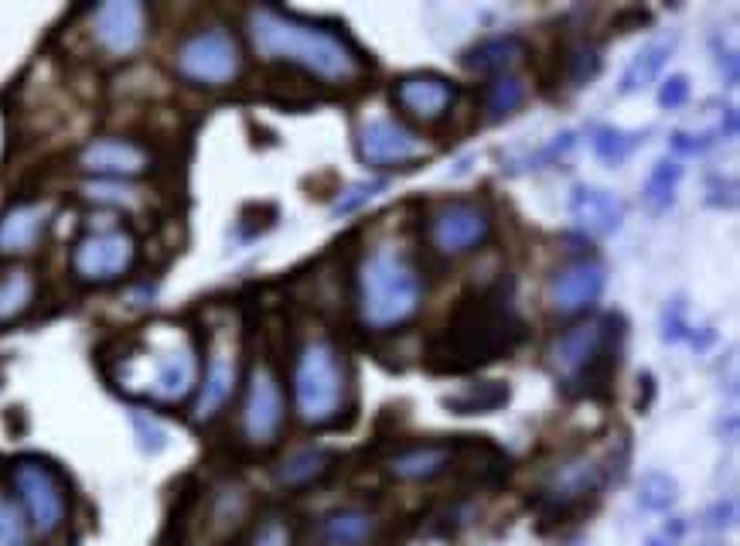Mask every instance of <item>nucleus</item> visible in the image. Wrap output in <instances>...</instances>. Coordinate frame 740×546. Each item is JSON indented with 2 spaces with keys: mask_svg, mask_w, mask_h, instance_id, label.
I'll list each match as a JSON object with an SVG mask.
<instances>
[{
  "mask_svg": "<svg viewBox=\"0 0 740 546\" xmlns=\"http://www.w3.org/2000/svg\"><path fill=\"white\" fill-rule=\"evenodd\" d=\"M512 400V390L505 379H481V383L464 386L461 393L444 396V410L457 413V417H478V413H495Z\"/></svg>",
  "mask_w": 740,
  "mask_h": 546,
  "instance_id": "obj_26",
  "label": "nucleus"
},
{
  "mask_svg": "<svg viewBox=\"0 0 740 546\" xmlns=\"http://www.w3.org/2000/svg\"><path fill=\"white\" fill-rule=\"evenodd\" d=\"M672 48H676V38L672 35L655 38V41H648V45L638 48V52L631 55L625 76H621V96H635V93H642V89L652 86V82L662 76Z\"/></svg>",
  "mask_w": 740,
  "mask_h": 546,
  "instance_id": "obj_25",
  "label": "nucleus"
},
{
  "mask_svg": "<svg viewBox=\"0 0 740 546\" xmlns=\"http://www.w3.org/2000/svg\"><path fill=\"white\" fill-rule=\"evenodd\" d=\"M151 31V14L137 0H106L89 14V35L110 59H130L144 48Z\"/></svg>",
  "mask_w": 740,
  "mask_h": 546,
  "instance_id": "obj_14",
  "label": "nucleus"
},
{
  "mask_svg": "<svg viewBox=\"0 0 740 546\" xmlns=\"http://www.w3.org/2000/svg\"><path fill=\"white\" fill-rule=\"evenodd\" d=\"M393 103L403 117L423 123V127H434V123L447 120V113L457 103V86L447 76L437 72H410V76H399L393 82Z\"/></svg>",
  "mask_w": 740,
  "mask_h": 546,
  "instance_id": "obj_17",
  "label": "nucleus"
},
{
  "mask_svg": "<svg viewBox=\"0 0 740 546\" xmlns=\"http://www.w3.org/2000/svg\"><path fill=\"white\" fill-rule=\"evenodd\" d=\"M601 482H604V468L594 458H587V454H573V458L556 461L550 468L543 485V499L556 509H570L580 499L594 495Z\"/></svg>",
  "mask_w": 740,
  "mask_h": 546,
  "instance_id": "obj_19",
  "label": "nucleus"
},
{
  "mask_svg": "<svg viewBox=\"0 0 740 546\" xmlns=\"http://www.w3.org/2000/svg\"><path fill=\"white\" fill-rule=\"evenodd\" d=\"M331 468H335V451L331 448H297L280 461L277 471H273V478H277L280 488L297 492V488L321 482Z\"/></svg>",
  "mask_w": 740,
  "mask_h": 546,
  "instance_id": "obj_24",
  "label": "nucleus"
},
{
  "mask_svg": "<svg viewBox=\"0 0 740 546\" xmlns=\"http://www.w3.org/2000/svg\"><path fill=\"white\" fill-rule=\"evenodd\" d=\"M287 430V393L284 379L270 359H256L249 366L243 403H239V437L246 448L270 451Z\"/></svg>",
  "mask_w": 740,
  "mask_h": 546,
  "instance_id": "obj_9",
  "label": "nucleus"
},
{
  "mask_svg": "<svg viewBox=\"0 0 740 546\" xmlns=\"http://www.w3.org/2000/svg\"><path fill=\"white\" fill-rule=\"evenodd\" d=\"M38 297V280L31 270L14 267L0 273V325H11V321L24 318L31 311Z\"/></svg>",
  "mask_w": 740,
  "mask_h": 546,
  "instance_id": "obj_27",
  "label": "nucleus"
},
{
  "mask_svg": "<svg viewBox=\"0 0 740 546\" xmlns=\"http://www.w3.org/2000/svg\"><path fill=\"white\" fill-rule=\"evenodd\" d=\"M662 338L665 342H683V338H693V328L683 321V304L672 301L669 308L662 311Z\"/></svg>",
  "mask_w": 740,
  "mask_h": 546,
  "instance_id": "obj_39",
  "label": "nucleus"
},
{
  "mask_svg": "<svg viewBox=\"0 0 740 546\" xmlns=\"http://www.w3.org/2000/svg\"><path fill=\"white\" fill-rule=\"evenodd\" d=\"M717 69L723 76V86L734 89L737 86V55L734 52H720V48H717Z\"/></svg>",
  "mask_w": 740,
  "mask_h": 546,
  "instance_id": "obj_44",
  "label": "nucleus"
},
{
  "mask_svg": "<svg viewBox=\"0 0 740 546\" xmlns=\"http://www.w3.org/2000/svg\"><path fill=\"white\" fill-rule=\"evenodd\" d=\"M294 413L311 430H335L352 420L355 376L352 362L331 335H307L290 369Z\"/></svg>",
  "mask_w": 740,
  "mask_h": 546,
  "instance_id": "obj_4",
  "label": "nucleus"
},
{
  "mask_svg": "<svg viewBox=\"0 0 740 546\" xmlns=\"http://www.w3.org/2000/svg\"><path fill=\"white\" fill-rule=\"evenodd\" d=\"M492 226L495 222L485 202H475V198H447V202H437L427 212L423 233H427L430 250L454 260V256L481 250L492 239Z\"/></svg>",
  "mask_w": 740,
  "mask_h": 546,
  "instance_id": "obj_10",
  "label": "nucleus"
},
{
  "mask_svg": "<svg viewBox=\"0 0 740 546\" xmlns=\"http://www.w3.org/2000/svg\"><path fill=\"white\" fill-rule=\"evenodd\" d=\"M427 284L406 250L393 243L372 246L355 270V311L369 332H399L423 308Z\"/></svg>",
  "mask_w": 740,
  "mask_h": 546,
  "instance_id": "obj_5",
  "label": "nucleus"
},
{
  "mask_svg": "<svg viewBox=\"0 0 740 546\" xmlns=\"http://www.w3.org/2000/svg\"><path fill=\"white\" fill-rule=\"evenodd\" d=\"M133 427H137V437H140V448L157 454L164 448V441H168V434H164L161 427L154 424L151 417H144V413H133Z\"/></svg>",
  "mask_w": 740,
  "mask_h": 546,
  "instance_id": "obj_40",
  "label": "nucleus"
},
{
  "mask_svg": "<svg viewBox=\"0 0 740 546\" xmlns=\"http://www.w3.org/2000/svg\"><path fill=\"white\" fill-rule=\"evenodd\" d=\"M706 192H710V198L706 202L710 205H720V209H730V205L737 202V185L734 181H723V178H710V185H706Z\"/></svg>",
  "mask_w": 740,
  "mask_h": 546,
  "instance_id": "obj_43",
  "label": "nucleus"
},
{
  "mask_svg": "<svg viewBox=\"0 0 740 546\" xmlns=\"http://www.w3.org/2000/svg\"><path fill=\"white\" fill-rule=\"evenodd\" d=\"M434 154V147L423 140L417 130H410L403 120L393 117H369L355 127V157L365 168L393 171L410 168Z\"/></svg>",
  "mask_w": 740,
  "mask_h": 546,
  "instance_id": "obj_13",
  "label": "nucleus"
},
{
  "mask_svg": "<svg viewBox=\"0 0 740 546\" xmlns=\"http://www.w3.org/2000/svg\"><path fill=\"white\" fill-rule=\"evenodd\" d=\"M52 226V205L48 202H14L0 212V256H28L38 250Z\"/></svg>",
  "mask_w": 740,
  "mask_h": 546,
  "instance_id": "obj_18",
  "label": "nucleus"
},
{
  "mask_svg": "<svg viewBox=\"0 0 740 546\" xmlns=\"http://www.w3.org/2000/svg\"><path fill=\"white\" fill-rule=\"evenodd\" d=\"M243 65H246L243 45L222 24L191 31L174 48V72L185 82H191V86H202V89L232 86V82L243 76Z\"/></svg>",
  "mask_w": 740,
  "mask_h": 546,
  "instance_id": "obj_8",
  "label": "nucleus"
},
{
  "mask_svg": "<svg viewBox=\"0 0 740 546\" xmlns=\"http://www.w3.org/2000/svg\"><path fill=\"white\" fill-rule=\"evenodd\" d=\"M679 181H683V168L669 157L655 161V168L648 171L645 185H642V205L648 215H665L676 205V192H679Z\"/></svg>",
  "mask_w": 740,
  "mask_h": 546,
  "instance_id": "obj_28",
  "label": "nucleus"
},
{
  "mask_svg": "<svg viewBox=\"0 0 740 546\" xmlns=\"http://www.w3.org/2000/svg\"><path fill=\"white\" fill-rule=\"evenodd\" d=\"M379 536V516L359 506H342L328 512L318 526V546H376Z\"/></svg>",
  "mask_w": 740,
  "mask_h": 546,
  "instance_id": "obj_23",
  "label": "nucleus"
},
{
  "mask_svg": "<svg viewBox=\"0 0 740 546\" xmlns=\"http://www.w3.org/2000/svg\"><path fill=\"white\" fill-rule=\"evenodd\" d=\"M570 219L577 222L580 233L590 239H608L625 222V202L611 195L608 188L597 185H573L570 192Z\"/></svg>",
  "mask_w": 740,
  "mask_h": 546,
  "instance_id": "obj_20",
  "label": "nucleus"
},
{
  "mask_svg": "<svg viewBox=\"0 0 740 546\" xmlns=\"http://www.w3.org/2000/svg\"><path fill=\"white\" fill-rule=\"evenodd\" d=\"M669 147L676 154H683V157H689V154H703V151H710L713 147V140L710 137H703V134H696V130H676V134L669 137Z\"/></svg>",
  "mask_w": 740,
  "mask_h": 546,
  "instance_id": "obj_41",
  "label": "nucleus"
},
{
  "mask_svg": "<svg viewBox=\"0 0 740 546\" xmlns=\"http://www.w3.org/2000/svg\"><path fill=\"white\" fill-rule=\"evenodd\" d=\"M679 499V482L669 471H645L638 482V506L645 512H669Z\"/></svg>",
  "mask_w": 740,
  "mask_h": 546,
  "instance_id": "obj_32",
  "label": "nucleus"
},
{
  "mask_svg": "<svg viewBox=\"0 0 740 546\" xmlns=\"http://www.w3.org/2000/svg\"><path fill=\"white\" fill-rule=\"evenodd\" d=\"M137 236L130 229H89L86 236H79L72 243L69 253V267L76 273V280L82 284H116L127 273L137 267Z\"/></svg>",
  "mask_w": 740,
  "mask_h": 546,
  "instance_id": "obj_11",
  "label": "nucleus"
},
{
  "mask_svg": "<svg viewBox=\"0 0 740 546\" xmlns=\"http://www.w3.org/2000/svg\"><path fill=\"white\" fill-rule=\"evenodd\" d=\"M457 448L454 444H410V448H399L386 458V471L396 482H434L437 475H444L454 465Z\"/></svg>",
  "mask_w": 740,
  "mask_h": 546,
  "instance_id": "obj_21",
  "label": "nucleus"
},
{
  "mask_svg": "<svg viewBox=\"0 0 740 546\" xmlns=\"http://www.w3.org/2000/svg\"><path fill=\"white\" fill-rule=\"evenodd\" d=\"M689 103V79L686 76H669L659 89V106L662 110H683Z\"/></svg>",
  "mask_w": 740,
  "mask_h": 546,
  "instance_id": "obj_38",
  "label": "nucleus"
},
{
  "mask_svg": "<svg viewBox=\"0 0 740 546\" xmlns=\"http://www.w3.org/2000/svg\"><path fill=\"white\" fill-rule=\"evenodd\" d=\"M642 140H645V130H621V127L604 123V127H597L594 134H590V147H594V154L601 157L604 164H621L638 151Z\"/></svg>",
  "mask_w": 740,
  "mask_h": 546,
  "instance_id": "obj_31",
  "label": "nucleus"
},
{
  "mask_svg": "<svg viewBox=\"0 0 740 546\" xmlns=\"http://www.w3.org/2000/svg\"><path fill=\"white\" fill-rule=\"evenodd\" d=\"M601 65H604L601 52H597L594 45H587V41H577V45H570L567 55H563V76H567L570 89H584L601 76Z\"/></svg>",
  "mask_w": 740,
  "mask_h": 546,
  "instance_id": "obj_33",
  "label": "nucleus"
},
{
  "mask_svg": "<svg viewBox=\"0 0 740 546\" xmlns=\"http://www.w3.org/2000/svg\"><path fill=\"white\" fill-rule=\"evenodd\" d=\"M604 284H608V270L601 260H570L546 284V304L560 318H577L594 308L597 297L604 294Z\"/></svg>",
  "mask_w": 740,
  "mask_h": 546,
  "instance_id": "obj_16",
  "label": "nucleus"
},
{
  "mask_svg": "<svg viewBox=\"0 0 740 546\" xmlns=\"http://www.w3.org/2000/svg\"><path fill=\"white\" fill-rule=\"evenodd\" d=\"M82 198L96 205H110V209H127V205L137 202V188L130 181H86Z\"/></svg>",
  "mask_w": 740,
  "mask_h": 546,
  "instance_id": "obj_34",
  "label": "nucleus"
},
{
  "mask_svg": "<svg viewBox=\"0 0 740 546\" xmlns=\"http://www.w3.org/2000/svg\"><path fill=\"white\" fill-rule=\"evenodd\" d=\"M529 89L526 82H522L519 76H498L488 82L485 96H481V106H485V120L488 123H498L505 117H512L515 110H519L522 103H526Z\"/></svg>",
  "mask_w": 740,
  "mask_h": 546,
  "instance_id": "obj_30",
  "label": "nucleus"
},
{
  "mask_svg": "<svg viewBox=\"0 0 740 546\" xmlns=\"http://www.w3.org/2000/svg\"><path fill=\"white\" fill-rule=\"evenodd\" d=\"M202 376V352L188 328L154 321L133 335L110 362V379L120 393L157 407H178L195 396Z\"/></svg>",
  "mask_w": 740,
  "mask_h": 546,
  "instance_id": "obj_3",
  "label": "nucleus"
},
{
  "mask_svg": "<svg viewBox=\"0 0 740 546\" xmlns=\"http://www.w3.org/2000/svg\"><path fill=\"white\" fill-rule=\"evenodd\" d=\"M246 38L260 59L294 65L324 86H355L372 72V62L342 28L301 18L277 4L249 7Z\"/></svg>",
  "mask_w": 740,
  "mask_h": 546,
  "instance_id": "obj_2",
  "label": "nucleus"
},
{
  "mask_svg": "<svg viewBox=\"0 0 740 546\" xmlns=\"http://www.w3.org/2000/svg\"><path fill=\"white\" fill-rule=\"evenodd\" d=\"M239 390V335L236 328H215L205 349V369L198 376V390L191 396V420L209 424L229 407Z\"/></svg>",
  "mask_w": 740,
  "mask_h": 546,
  "instance_id": "obj_12",
  "label": "nucleus"
},
{
  "mask_svg": "<svg viewBox=\"0 0 740 546\" xmlns=\"http://www.w3.org/2000/svg\"><path fill=\"white\" fill-rule=\"evenodd\" d=\"M7 478H11L14 502H18L28 526L38 536H52L65 526V519H69V488H65V478L58 475L55 465H48L45 458H35V454H24V458L11 461Z\"/></svg>",
  "mask_w": 740,
  "mask_h": 546,
  "instance_id": "obj_7",
  "label": "nucleus"
},
{
  "mask_svg": "<svg viewBox=\"0 0 740 546\" xmlns=\"http://www.w3.org/2000/svg\"><path fill=\"white\" fill-rule=\"evenodd\" d=\"M28 519L18 509V502H11L7 495H0V546H28Z\"/></svg>",
  "mask_w": 740,
  "mask_h": 546,
  "instance_id": "obj_36",
  "label": "nucleus"
},
{
  "mask_svg": "<svg viewBox=\"0 0 740 546\" xmlns=\"http://www.w3.org/2000/svg\"><path fill=\"white\" fill-rule=\"evenodd\" d=\"M529 55L522 35H488L461 52V65L475 76H512V69Z\"/></svg>",
  "mask_w": 740,
  "mask_h": 546,
  "instance_id": "obj_22",
  "label": "nucleus"
},
{
  "mask_svg": "<svg viewBox=\"0 0 740 546\" xmlns=\"http://www.w3.org/2000/svg\"><path fill=\"white\" fill-rule=\"evenodd\" d=\"M526 338V321L515 308L512 280H495L464 294L451 318L423 349V369L434 376H464L502 362Z\"/></svg>",
  "mask_w": 740,
  "mask_h": 546,
  "instance_id": "obj_1",
  "label": "nucleus"
},
{
  "mask_svg": "<svg viewBox=\"0 0 740 546\" xmlns=\"http://www.w3.org/2000/svg\"><path fill=\"white\" fill-rule=\"evenodd\" d=\"M249 546H294V523L280 512H270L256 523Z\"/></svg>",
  "mask_w": 740,
  "mask_h": 546,
  "instance_id": "obj_37",
  "label": "nucleus"
},
{
  "mask_svg": "<svg viewBox=\"0 0 740 546\" xmlns=\"http://www.w3.org/2000/svg\"><path fill=\"white\" fill-rule=\"evenodd\" d=\"M625 321L618 314H597L556 335L546 349V366L570 396H608L621 366Z\"/></svg>",
  "mask_w": 740,
  "mask_h": 546,
  "instance_id": "obj_6",
  "label": "nucleus"
},
{
  "mask_svg": "<svg viewBox=\"0 0 740 546\" xmlns=\"http://www.w3.org/2000/svg\"><path fill=\"white\" fill-rule=\"evenodd\" d=\"M249 516V488L229 482L212 499V529L215 536H229L246 523Z\"/></svg>",
  "mask_w": 740,
  "mask_h": 546,
  "instance_id": "obj_29",
  "label": "nucleus"
},
{
  "mask_svg": "<svg viewBox=\"0 0 740 546\" xmlns=\"http://www.w3.org/2000/svg\"><path fill=\"white\" fill-rule=\"evenodd\" d=\"M76 168L96 181H133L154 168V154L130 137H96L76 154Z\"/></svg>",
  "mask_w": 740,
  "mask_h": 546,
  "instance_id": "obj_15",
  "label": "nucleus"
},
{
  "mask_svg": "<svg viewBox=\"0 0 740 546\" xmlns=\"http://www.w3.org/2000/svg\"><path fill=\"white\" fill-rule=\"evenodd\" d=\"M382 188H386V178H362V181H355V185H348L345 192H338L335 205H331V212H335V215L359 212L362 205H369L372 198L382 192Z\"/></svg>",
  "mask_w": 740,
  "mask_h": 546,
  "instance_id": "obj_35",
  "label": "nucleus"
},
{
  "mask_svg": "<svg viewBox=\"0 0 740 546\" xmlns=\"http://www.w3.org/2000/svg\"><path fill=\"white\" fill-rule=\"evenodd\" d=\"M734 523H737V502L734 499H720V502H713V506L703 512V526L706 529H727Z\"/></svg>",
  "mask_w": 740,
  "mask_h": 546,
  "instance_id": "obj_42",
  "label": "nucleus"
},
{
  "mask_svg": "<svg viewBox=\"0 0 740 546\" xmlns=\"http://www.w3.org/2000/svg\"><path fill=\"white\" fill-rule=\"evenodd\" d=\"M645 546H672V543H669V540H662V536H648Z\"/></svg>",
  "mask_w": 740,
  "mask_h": 546,
  "instance_id": "obj_45",
  "label": "nucleus"
}]
</instances>
